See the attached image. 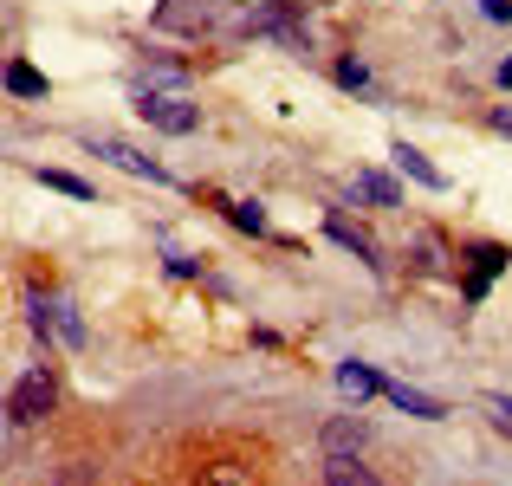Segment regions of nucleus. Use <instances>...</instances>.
Returning <instances> with one entry per match:
<instances>
[{
    "instance_id": "obj_14",
    "label": "nucleus",
    "mask_w": 512,
    "mask_h": 486,
    "mask_svg": "<svg viewBox=\"0 0 512 486\" xmlns=\"http://www.w3.org/2000/svg\"><path fill=\"white\" fill-rule=\"evenodd\" d=\"M350 188H357L363 201H376V208H396V201H402V188L389 182V175H376V169H357V182H350Z\"/></svg>"
},
{
    "instance_id": "obj_19",
    "label": "nucleus",
    "mask_w": 512,
    "mask_h": 486,
    "mask_svg": "<svg viewBox=\"0 0 512 486\" xmlns=\"http://www.w3.org/2000/svg\"><path fill=\"white\" fill-rule=\"evenodd\" d=\"M480 409L493 415V428H500V435H512V396H480Z\"/></svg>"
},
{
    "instance_id": "obj_13",
    "label": "nucleus",
    "mask_w": 512,
    "mask_h": 486,
    "mask_svg": "<svg viewBox=\"0 0 512 486\" xmlns=\"http://www.w3.org/2000/svg\"><path fill=\"white\" fill-rule=\"evenodd\" d=\"M415 273H428V279L448 273V240L441 234H415Z\"/></svg>"
},
{
    "instance_id": "obj_18",
    "label": "nucleus",
    "mask_w": 512,
    "mask_h": 486,
    "mask_svg": "<svg viewBox=\"0 0 512 486\" xmlns=\"http://www.w3.org/2000/svg\"><path fill=\"white\" fill-rule=\"evenodd\" d=\"M227 221H234V227H247V234H266V214L253 208V201H227Z\"/></svg>"
},
{
    "instance_id": "obj_23",
    "label": "nucleus",
    "mask_w": 512,
    "mask_h": 486,
    "mask_svg": "<svg viewBox=\"0 0 512 486\" xmlns=\"http://www.w3.org/2000/svg\"><path fill=\"white\" fill-rule=\"evenodd\" d=\"M500 85H512V59H500Z\"/></svg>"
},
{
    "instance_id": "obj_22",
    "label": "nucleus",
    "mask_w": 512,
    "mask_h": 486,
    "mask_svg": "<svg viewBox=\"0 0 512 486\" xmlns=\"http://www.w3.org/2000/svg\"><path fill=\"white\" fill-rule=\"evenodd\" d=\"M493 130H506V137H512V111H493Z\"/></svg>"
},
{
    "instance_id": "obj_12",
    "label": "nucleus",
    "mask_w": 512,
    "mask_h": 486,
    "mask_svg": "<svg viewBox=\"0 0 512 486\" xmlns=\"http://www.w3.org/2000/svg\"><path fill=\"white\" fill-rule=\"evenodd\" d=\"M325 486H376V474L357 461V454H331V461H325Z\"/></svg>"
},
{
    "instance_id": "obj_6",
    "label": "nucleus",
    "mask_w": 512,
    "mask_h": 486,
    "mask_svg": "<svg viewBox=\"0 0 512 486\" xmlns=\"http://www.w3.org/2000/svg\"><path fill=\"white\" fill-rule=\"evenodd\" d=\"M325 234L338 240V247H350L363 266H383V247H376V234H370V227H357V221H344V214H331V221H325Z\"/></svg>"
},
{
    "instance_id": "obj_20",
    "label": "nucleus",
    "mask_w": 512,
    "mask_h": 486,
    "mask_svg": "<svg viewBox=\"0 0 512 486\" xmlns=\"http://www.w3.org/2000/svg\"><path fill=\"white\" fill-rule=\"evenodd\" d=\"M338 85H350V91H363V85H370V72H363L357 59H344V65H338Z\"/></svg>"
},
{
    "instance_id": "obj_21",
    "label": "nucleus",
    "mask_w": 512,
    "mask_h": 486,
    "mask_svg": "<svg viewBox=\"0 0 512 486\" xmlns=\"http://www.w3.org/2000/svg\"><path fill=\"white\" fill-rule=\"evenodd\" d=\"M487 7V20H512V0H480Z\"/></svg>"
},
{
    "instance_id": "obj_9",
    "label": "nucleus",
    "mask_w": 512,
    "mask_h": 486,
    "mask_svg": "<svg viewBox=\"0 0 512 486\" xmlns=\"http://www.w3.org/2000/svg\"><path fill=\"white\" fill-rule=\"evenodd\" d=\"M338 389H344V396H350V402L363 409L370 396H383V376H376L370 363H338Z\"/></svg>"
},
{
    "instance_id": "obj_17",
    "label": "nucleus",
    "mask_w": 512,
    "mask_h": 486,
    "mask_svg": "<svg viewBox=\"0 0 512 486\" xmlns=\"http://www.w3.org/2000/svg\"><path fill=\"white\" fill-rule=\"evenodd\" d=\"M46 188H59V195H72V201H91V182H78V175H65V169H33Z\"/></svg>"
},
{
    "instance_id": "obj_11",
    "label": "nucleus",
    "mask_w": 512,
    "mask_h": 486,
    "mask_svg": "<svg viewBox=\"0 0 512 486\" xmlns=\"http://www.w3.org/2000/svg\"><path fill=\"white\" fill-rule=\"evenodd\" d=\"M389 156H396V169H402V175H415L422 188H448V175H441V169H435V162H428L422 150H409V143H396Z\"/></svg>"
},
{
    "instance_id": "obj_16",
    "label": "nucleus",
    "mask_w": 512,
    "mask_h": 486,
    "mask_svg": "<svg viewBox=\"0 0 512 486\" xmlns=\"http://www.w3.org/2000/svg\"><path fill=\"white\" fill-rule=\"evenodd\" d=\"M195 486H260V480H253L247 467H234V461H214V467H201Z\"/></svg>"
},
{
    "instance_id": "obj_1",
    "label": "nucleus",
    "mask_w": 512,
    "mask_h": 486,
    "mask_svg": "<svg viewBox=\"0 0 512 486\" xmlns=\"http://www.w3.org/2000/svg\"><path fill=\"white\" fill-rule=\"evenodd\" d=\"M52 402H59V383H52L46 370H26L20 383H13V396H7V422H46L52 415Z\"/></svg>"
},
{
    "instance_id": "obj_5",
    "label": "nucleus",
    "mask_w": 512,
    "mask_h": 486,
    "mask_svg": "<svg viewBox=\"0 0 512 486\" xmlns=\"http://www.w3.org/2000/svg\"><path fill=\"white\" fill-rule=\"evenodd\" d=\"M467 260H474V273H467V299H487V286H493V273H506L512 266V253L506 247H467Z\"/></svg>"
},
{
    "instance_id": "obj_15",
    "label": "nucleus",
    "mask_w": 512,
    "mask_h": 486,
    "mask_svg": "<svg viewBox=\"0 0 512 486\" xmlns=\"http://www.w3.org/2000/svg\"><path fill=\"white\" fill-rule=\"evenodd\" d=\"M7 91H13V98H46V72H33V65L13 59L7 65Z\"/></svg>"
},
{
    "instance_id": "obj_4",
    "label": "nucleus",
    "mask_w": 512,
    "mask_h": 486,
    "mask_svg": "<svg viewBox=\"0 0 512 486\" xmlns=\"http://www.w3.org/2000/svg\"><path fill=\"white\" fill-rule=\"evenodd\" d=\"M247 26H253V33H279L286 46H305V20H299V7H253V13H247Z\"/></svg>"
},
{
    "instance_id": "obj_2",
    "label": "nucleus",
    "mask_w": 512,
    "mask_h": 486,
    "mask_svg": "<svg viewBox=\"0 0 512 486\" xmlns=\"http://www.w3.org/2000/svg\"><path fill=\"white\" fill-rule=\"evenodd\" d=\"M143 117H150L156 130H169V137H188V130L201 124V111L182 98V91H143V104H137Z\"/></svg>"
},
{
    "instance_id": "obj_7",
    "label": "nucleus",
    "mask_w": 512,
    "mask_h": 486,
    "mask_svg": "<svg viewBox=\"0 0 512 486\" xmlns=\"http://www.w3.org/2000/svg\"><path fill=\"white\" fill-rule=\"evenodd\" d=\"M363 441H370V422H363V415H331L325 422V461L331 454H363Z\"/></svg>"
},
{
    "instance_id": "obj_8",
    "label": "nucleus",
    "mask_w": 512,
    "mask_h": 486,
    "mask_svg": "<svg viewBox=\"0 0 512 486\" xmlns=\"http://www.w3.org/2000/svg\"><path fill=\"white\" fill-rule=\"evenodd\" d=\"M91 156H111L117 169H130V175H150V182H169V169H163V162H150L143 150H130V143H111V137H104V143H91Z\"/></svg>"
},
{
    "instance_id": "obj_10",
    "label": "nucleus",
    "mask_w": 512,
    "mask_h": 486,
    "mask_svg": "<svg viewBox=\"0 0 512 486\" xmlns=\"http://www.w3.org/2000/svg\"><path fill=\"white\" fill-rule=\"evenodd\" d=\"M383 396L396 402L402 415H422V422H441V415H448V409H441L435 396H422V389H409V383H383Z\"/></svg>"
},
{
    "instance_id": "obj_3",
    "label": "nucleus",
    "mask_w": 512,
    "mask_h": 486,
    "mask_svg": "<svg viewBox=\"0 0 512 486\" xmlns=\"http://www.w3.org/2000/svg\"><path fill=\"white\" fill-rule=\"evenodd\" d=\"M33 331H39V337L52 331L59 344H72V350L85 344V318H78V312H72L65 299H39V305H33Z\"/></svg>"
}]
</instances>
